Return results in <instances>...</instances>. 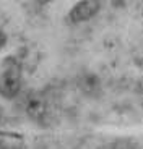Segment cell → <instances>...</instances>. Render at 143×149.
Masks as SVG:
<instances>
[{
  "instance_id": "6da1fadb",
  "label": "cell",
  "mask_w": 143,
  "mask_h": 149,
  "mask_svg": "<svg viewBox=\"0 0 143 149\" xmlns=\"http://www.w3.org/2000/svg\"><path fill=\"white\" fill-rule=\"evenodd\" d=\"M21 88V70L15 58H7L0 73V96L13 99Z\"/></svg>"
},
{
  "instance_id": "7a4b0ae2",
  "label": "cell",
  "mask_w": 143,
  "mask_h": 149,
  "mask_svg": "<svg viewBox=\"0 0 143 149\" xmlns=\"http://www.w3.org/2000/svg\"><path fill=\"white\" fill-rule=\"evenodd\" d=\"M99 10L96 0H81L70 10V19L73 23H83L93 18Z\"/></svg>"
},
{
  "instance_id": "3957f363",
  "label": "cell",
  "mask_w": 143,
  "mask_h": 149,
  "mask_svg": "<svg viewBox=\"0 0 143 149\" xmlns=\"http://www.w3.org/2000/svg\"><path fill=\"white\" fill-rule=\"evenodd\" d=\"M28 113L31 115V118H39L46 113V102L39 97H34L28 102Z\"/></svg>"
},
{
  "instance_id": "277c9868",
  "label": "cell",
  "mask_w": 143,
  "mask_h": 149,
  "mask_svg": "<svg viewBox=\"0 0 143 149\" xmlns=\"http://www.w3.org/2000/svg\"><path fill=\"white\" fill-rule=\"evenodd\" d=\"M0 149H18V146L13 144L11 141H5V139H0Z\"/></svg>"
},
{
  "instance_id": "5b68a950",
  "label": "cell",
  "mask_w": 143,
  "mask_h": 149,
  "mask_svg": "<svg viewBox=\"0 0 143 149\" xmlns=\"http://www.w3.org/2000/svg\"><path fill=\"white\" fill-rule=\"evenodd\" d=\"M5 44H7V36H5V34L2 33V31H0V49L4 47Z\"/></svg>"
},
{
  "instance_id": "8992f818",
  "label": "cell",
  "mask_w": 143,
  "mask_h": 149,
  "mask_svg": "<svg viewBox=\"0 0 143 149\" xmlns=\"http://www.w3.org/2000/svg\"><path fill=\"white\" fill-rule=\"evenodd\" d=\"M41 3H47V2H50V0H39Z\"/></svg>"
},
{
  "instance_id": "52a82bcc",
  "label": "cell",
  "mask_w": 143,
  "mask_h": 149,
  "mask_svg": "<svg viewBox=\"0 0 143 149\" xmlns=\"http://www.w3.org/2000/svg\"><path fill=\"white\" fill-rule=\"evenodd\" d=\"M116 2H117V3H121V2H124V0H116Z\"/></svg>"
}]
</instances>
